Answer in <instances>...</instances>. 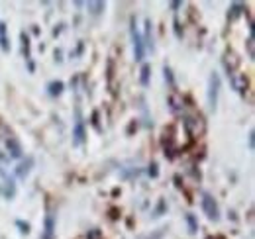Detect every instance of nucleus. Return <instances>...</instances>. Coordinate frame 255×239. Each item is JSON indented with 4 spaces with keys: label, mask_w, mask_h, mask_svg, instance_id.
<instances>
[{
    "label": "nucleus",
    "mask_w": 255,
    "mask_h": 239,
    "mask_svg": "<svg viewBox=\"0 0 255 239\" xmlns=\"http://www.w3.org/2000/svg\"><path fill=\"white\" fill-rule=\"evenodd\" d=\"M0 47L2 51H8V37H6V24L0 22Z\"/></svg>",
    "instance_id": "9"
},
{
    "label": "nucleus",
    "mask_w": 255,
    "mask_h": 239,
    "mask_svg": "<svg viewBox=\"0 0 255 239\" xmlns=\"http://www.w3.org/2000/svg\"><path fill=\"white\" fill-rule=\"evenodd\" d=\"M85 141V125H83V120H81V114L77 110V121H75V129H73V145H83Z\"/></svg>",
    "instance_id": "6"
},
{
    "label": "nucleus",
    "mask_w": 255,
    "mask_h": 239,
    "mask_svg": "<svg viewBox=\"0 0 255 239\" xmlns=\"http://www.w3.org/2000/svg\"><path fill=\"white\" fill-rule=\"evenodd\" d=\"M32 165H33L32 159L20 161V165L16 167V177H18V179H26V177L30 175V171H32Z\"/></svg>",
    "instance_id": "7"
},
{
    "label": "nucleus",
    "mask_w": 255,
    "mask_h": 239,
    "mask_svg": "<svg viewBox=\"0 0 255 239\" xmlns=\"http://www.w3.org/2000/svg\"><path fill=\"white\" fill-rule=\"evenodd\" d=\"M63 92V83H51L49 85V94H61Z\"/></svg>",
    "instance_id": "12"
},
{
    "label": "nucleus",
    "mask_w": 255,
    "mask_h": 239,
    "mask_svg": "<svg viewBox=\"0 0 255 239\" xmlns=\"http://www.w3.org/2000/svg\"><path fill=\"white\" fill-rule=\"evenodd\" d=\"M200 204H202V212L206 214V218H208L210 222H218V220H220V208H218L216 200H214L208 192H204V194H202Z\"/></svg>",
    "instance_id": "3"
},
{
    "label": "nucleus",
    "mask_w": 255,
    "mask_h": 239,
    "mask_svg": "<svg viewBox=\"0 0 255 239\" xmlns=\"http://www.w3.org/2000/svg\"><path fill=\"white\" fill-rule=\"evenodd\" d=\"M129 35H131V49H133V59L143 61L145 57V45H143V35L137 28L135 20H131V28H129Z\"/></svg>",
    "instance_id": "1"
},
{
    "label": "nucleus",
    "mask_w": 255,
    "mask_h": 239,
    "mask_svg": "<svg viewBox=\"0 0 255 239\" xmlns=\"http://www.w3.org/2000/svg\"><path fill=\"white\" fill-rule=\"evenodd\" d=\"M4 147H6V157L8 159H20L22 157V145L18 143L16 137H6L4 139Z\"/></svg>",
    "instance_id": "4"
},
{
    "label": "nucleus",
    "mask_w": 255,
    "mask_h": 239,
    "mask_svg": "<svg viewBox=\"0 0 255 239\" xmlns=\"http://www.w3.org/2000/svg\"><path fill=\"white\" fill-rule=\"evenodd\" d=\"M53 228H55V220H53V216L49 214V216L45 218V238H43V239L53 238Z\"/></svg>",
    "instance_id": "8"
},
{
    "label": "nucleus",
    "mask_w": 255,
    "mask_h": 239,
    "mask_svg": "<svg viewBox=\"0 0 255 239\" xmlns=\"http://www.w3.org/2000/svg\"><path fill=\"white\" fill-rule=\"evenodd\" d=\"M220 87H222V81L218 77V73H212L210 79H208V92H206V100H208V108L214 112L216 106H218V94H220Z\"/></svg>",
    "instance_id": "2"
},
{
    "label": "nucleus",
    "mask_w": 255,
    "mask_h": 239,
    "mask_svg": "<svg viewBox=\"0 0 255 239\" xmlns=\"http://www.w3.org/2000/svg\"><path fill=\"white\" fill-rule=\"evenodd\" d=\"M250 149H254V131L250 133Z\"/></svg>",
    "instance_id": "13"
},
{
    "label": "nucleus",
    "mask_w": 255,
    "mask_h": 239,
    "mask_svg": "<svg viewBox=\"0 0 255 239\" xmlns=\"http://www.w3.org/2000/svg\"><path fill=\"white\" fill-rule=\"evenodd\" d=\"M149 71H151V69H149V65H143V67H141V79H139V81H141V85H143V87H147V85H149Z\"/></svg>",
    "instance_id": "11"
},
{
    "label": "nucleus",
    "mask_w": 255,
    "mask_h": 239,
    "mask_svg": "<svg viewBox=\"0 0 255 239\" xmlns=\"http://www.w3.org/2000/svg\"><path fill=\"white\" fill-rule=\"evenodd\" d=\"M0 180H2V184H4V194H6V198L10 200V198L16 194V184H14V179L2 169V165H0Z\"/></svg>",
    "instance_id": "5"
},
{
    "label": "nucleus",
    "mask_w": 255,
    "mask_h": 239,
    "mask_svg": "<svg viewBox=\"0 0 255 239\" xmlns=\"http://www.w3.org/2000/svg\"><path fill=\"white\" fill-rule=\"evenodd\" d=\"M87 6H89V10H91V14H95V16L104 10V2H89Z\"/></svg>",
    "instance_id": "10"
}]
</instances>
